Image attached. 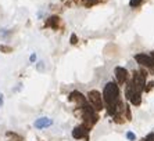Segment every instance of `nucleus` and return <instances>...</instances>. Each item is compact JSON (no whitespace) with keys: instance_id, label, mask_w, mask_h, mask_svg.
<instances>
[{"instance_id":"2eb2a0df","label":"nucleus","mask_w":154,"mask_h":141,"mask_svg":"<svg viewBox=\"0 0 154 141\" xmlns=\"http://www.w3.org/2000/svg\"><path fill=\"white\" fill-rule=\"evenodd\" d=\"M45 69V65H43V61H40V62H38V70H43Z\"/></svg>"},{"instance_id":"a211bd4d","label":"nucleus","mask_w":154,"mask_h":141,"mask_svg":"<svg viewBox=\"0 0 154 141\" xmlns=\"http://www.w3.org/2000/svg\"><path fill=\"white\" fill-rule=\"evenodd\" d=\"M3 105V94H0V106Z\"/></svg>"},{"instance_id":"6ab92c4d","label":"nucleus","mask_w":154,"mask_h":141,"mask_svg":"<svg viewBox=\"0 0 154 141\" xmlns=\"http://www.w3.org/2000/svg\"><path fill=\"white\" fill-rule=\"evenodd\" d=\"M150 56H151V57H153V58H154V51H153V53H151V54H150Z\"/></svg>"},{"instance_id":"ddd939ff","label":"nucleus","mask_w":154,"mask_h":141,"mask_svg":"<svg viewBox=\"0 0 154 141\" xmlns=\"http://www.w3.org/2000/svg\"><path fill=\"white\" fill-rule=\"evenodd\" d=\"M0 50H2V51H13V47H8V46H0Z\"/></svg>"},{"instance_id":"20e7f679","label":"nucleus","mask_w":154,"mask_h":141,"mask_svg":"<svg viewBox=\"0 0 154 141\" xmlns=\"http://www.w3.org/2000/svg\"><path fill=\"white\" fill-rule=\"evenodd\" d=\"M72 136L76 140H89V129L88 126L82 124V126H78L72 130Z\"/></svg>"},{"instance_id":"f03ea898","label":"nucleus","mask_w":154,"mask_h":141,"mask_svg":"<svg viewBox=\"0 0 154 141\" xmlns=\"http://www.w3.org/2000/svg\"><path fill=\"white\" fill-rule=\"evenodd\" d=\"M135 60H136V62L139 64L140 67L146 68V70L154 72V58L150 54H144V53L136 54V56H135Z\"/></svg>"},{"instance_id":"9b49d317","label":"nucleus","mask_w":154,"mask_h":141,"mask_svg":"<svg viewBox=\"0 0 154 141\" xmlns=\"http://www.w3.org/2000/svg\"><path fill=\"white\" fill-rule=\"evenodd\" d=\"M142 2H143V0H131V2H129V4H131V7H137V6H140V3H142Z\"/></svg>"},{"instance_id":"1a4fd4ad","label":"nucleus","mask_w":154,"mask_h":141,"mask_svg":"<svg viewBox=\"0 0 154 141\" xmlns=\"http://www.w3.org/2000/svg\"><path fill=\"white\" fill-rule=\"evenodd\" d=\"M82 3L85 6H88V7H90V6H94V4L100 3V0H82Z\"/></svg>"},{"instance_id":"0eeeda50","label":"nucleus","mask_w":154,"mask_h":141,"mask_svg":"<svg viewBox=\"0 0 154 141\" xmlns=\"http://www.w3.org/2000/svg\"><path fill=\"white\" fill-rule=\"evenodd\" d=\"M51 124H53V120L50 119V118H38V119L33 122V126L36 127V129H39V130H42V129H46V127H50Z\"/></svg>"},{"instance_id":"4468645a","label":"nucleus","mask_w":154,"mask_h":141,"mask_svg":"<svg viewBox=\"0 0 154 141\" xmlns=\"http://www.w3.org/2000/svg\"><path fill=\"white\" fill-rule=\"evenodd\" d=\"M71 43H72V44H76V43H78V36H76V35H72L71 36Z\"/></svg>"},{"instance_id":"7ed1b4c3","label":"nucleus","mask_w":154,"mask_h":141,"mask_svg":"<svg viewBox=\"0 0 154 141\" xmlns=\"http://www.w3.org/2000/svg\"><path fill=\"white\" fill-rule=\"evenodd\" d=\"M88 100H89V104L93 106L96 111L103 110L104 101H103V97H101V94L99 92H96V90H90V92L88 93Z\"/></svg>"},{"instance_id":"423d86ee","label":"nucleus","mask_w":154,"mask_h":141,"mask_svg":"<svg viewBox=\"0 0 154 141\" xmlns=\"http://www.w3.org/2000/svg\"><path fill=\"white\" fill-rule=\"evenodd\" d=\"M60 26H61V20H60V17H57V15L49 17L46 20V22H45V25H43V28H51V29H54V31L60 29Z\"/></svg>"},{"instance_id":"6e6552de","label":"nucleus","mask_w":154,"mask_h":141,"mask_svg":"<svg viewBox=\"0 0 154 141\" xmlns=\"http://www.w3.org/2000/svg\"><path fill=\"white\" fill-rule=\"evenodd\" d=\"M69 101H72L76 106H81V105H83V104L86 102V98H85V95H83L82 93L72 92L71 94H69Z\"/></svg>"},{"instance_id":"f8f14e48","label":"nucleus","mask_w":154,"mask_h":141,"mask_svg":"<svg viewBox=\"0 0 154 141\" xmlns=\"http://www.w3.org/2000/svg\"><path fill=\"white\" fill-rule=\"evenodd\" d=\"M126 138H128V140H131V141H135V140H136V136H135L132 131H128V133H126Z\"/></svg>"},{"instance_id":"aec40b11","label":"nucleus","mask_w":154,"mask_h":141,"mask_svg":"<svg viewBox=\"0 0 154 141\" xmlns=\"http://www.w3.org/2000/svg\"><path fill=\"white\" fill-rule=\"evenodd\" d=\"M143 141H147V140H146V138H144V140H143Z\"/></svg>"},{"instance_id":"f3484780","label":"nucleus","mask_w":154,"mask_h":141,"mask_svg":"<svg viewBox=\"0 0 154 141\" xmlns=\"http://www.w3.org/2000/svg\"><path fill=\"white\" fill-rule=\"evenodd\" d=\"M35 60H36V56L35 54H32V56H31V62H33Z\"/></svg>"},{"instance_id":"f257e3e1","label":"nucleus","mask_w":154,"mask_h":141,"mask_svg":"<svg viewBox=\"0 0 154 141\" xmlns=\"http://www.w3.org/2000/svg\"><path fill=\"white\" fill-rule=\"evenodd\" d=\"M103 101L106 104V106H107V112L111 116H114L117 111L122 106L121 101H119V87L117 83L110 82V83L106 85L103 92Z\"/></svg>"},{"instance_id":"39448f33","label":"nucleus","mask_w":154,"mask_h":141,"mask_svg":"<svg viewBox=\"0 0 154 141\" xmlns=\"http://www.w3.org/2000/svg\"><path fill=\"white\" fill-rule=\"evenodd\" d=\"M114 74H115V78H117L118 85H124V83H126V82L129 80V74H128V70H126L125 68L117 67L115 70H114Z\"/></svg>"},{"instance_id":"9d476101","label":"nucleus","mask_w":154,"mask_h":141,"mask_svg":"<svg viewBox=\"0 0 154 141\" xmlns=\"http://www.w3.org/2000/svg\"><path fill=\"white\" fill-rule=\"evenodd\" d=\"M153 87H154V82H146V86H144V92L149 93Z\"/></svg>"},{"instance_id":"dca6fc26","label":"nucleus","mask_w":154,"mask_h":141,"mask_svg":"<svg viewBox=\"0 0 154 141\" xmlns=\"http://www.w3.org/2000/svg\"><path fill=\"white\" fill-rule=\"evenodd\" d=\"M146 140H147V141H154V133L149 134V136L146 137Z\"/></svg>"}]
</instances>
